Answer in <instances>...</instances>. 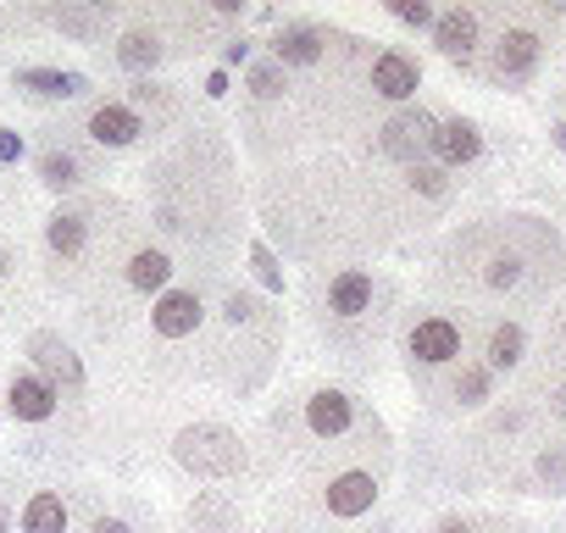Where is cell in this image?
<instances>
[{
    "mask_svg": "<svg viewBox=\"0 0 566 533\" xmlns=\"http://www.w3.org/2000/svg\"><path fill=\"white\" fill-rule=\"evenodd\" d=\"M172 456H178V467H189L195 478H233V472L244 467L239 439H233L228 428H217V422L184 428V433L172 439Z\"/></svg>",
    "mask_w": 566,
    "mask_h": 533,
    "instance_id": "1",
    "label": "cell"
},
{
    "mask_svg": "<svg viewBox=\"0 0 566 533\" xmlns=\"http://www.w3.org/2000/svg\"><path fill=\"white\" fill-rule=\"evenodd\" d=\"M29 362H34V373L56 389H84V362L73 356V345L62 339V334H51V328H40V334H29Z\"/></svg>",
    "mask_w": 566,
    "mask_h": 533,
    "instance_id": "2",
    "label": "cell"
},
{
    "mask_svg": "<svg viewBox=\"0 0 566 533\" xmlns=\"http://www.w3.org/2000/svg\"><path fill=\"white\" fill-rule=\"evenodd\" d=\"M433 134H439V123H433L428 112H417V106H411V112H400V117H389V123H384V139H378V145H384V156H395V161H411V167H417V156H422V150H433Z\"/></svg>",
    "mask_w": 566,
    "mask_h": 533,
    "instance_id": "3",
    "label": "cell"
},
{
    "mask_svg": "<svg viewBox=\"0 0 566 533\" xmlns=\"http://www.w3.org/2000/svg\"><path fill=\"white\" fill-rule=\"evenodd\" d=\"M538 67V34L533 29H505L494 45V84H527Z\"/></svg>",
    "mask_w": 566,
    "mask_h": 533,
    "instance_id": "4",
    "label": "cell"
},
{
    "mask_svg": "<svg viewBox=\"0 0 566 533\" xmlns=\"http://www.w3.org/2000/svg\"><path fill=\"white\" fill-rule=\"evenodd\" d=\"M139 134H145V117H139L134 106H123V101H106V106L90 112V139H95V145L123 150V145H134Z\"/></svg>",
    "mask_w": 566,
    "mask_h": 533,
    "instance_id": "5",
    "label": "cell"
},
{
    "mask_svg": "<svg viewBox=\"0 0 566 533\" xmlns=\"http://www.w3.org/2000/svg\"><path fill=\"white\" fill-rule=\"evenodd\" d=\"M150 328H156L161 339H189V334L200 328V295H195V290H167V295L156 301V312H150Z\"/></svg>",
    "mask_w": 566,
    "mask_h": 533,
    "instance_id": "6",
    "label": "cell"
},
{
    "mask_svg": "<svg viewBox=\"0 0 566 533\" xmlns=\"http://www.w3.org/2000/svg\"><path fill=\"white\" fill-rule=\"evenodd\" d=\"M411 356L428 362V367L455 362V356H461V328H455L450 317H422V323L411 328Z\"/></svg>",
    "mask_w": 566,
    "mask_h": 533,
    "instance_id": "7",
    "label": "cell"
},
{
    "mask_svg": "<svg viewBox=\"0 0 566 533\" xmlns=\"http://www.w3.org/2000/svg\"><path fill=\"white\" fill-rule=\"evenodd\" d=\"M18 90L34 95V101H78L90 90L84 73H67V67H23L18 73Z\"/></svg>",
    "mask_w": 566,
    "mask_h": 533,
    "instance_id": "8",
    "label": "cell"
},
{
    "mask_svg": "<svg viewBox=\"0 0 566 533\" xmlns=\"http://www.w3.org/2000/svg\"><path fill=\"white\" fill-rule=\"evenodd\" d=\"M7 406H12L18 422H45V417H56V389L40 373H18L12 389H7Z\"/></svg>",
    "mask_w": 566,
    "mask_h": 533,
    "instance_id": "9",
    "label": "cell"
},
{
    "mask_svg": "<svg viewBox=\"0 0 566 533\" xmlns=\"http://www.w3.org/2000/svg\"><path fill=\"white\" fill-rule=\"evenodd\" d=\"M323 56V29L317 23H283L272 40V62L277 67H312Z\"/></svg>",
    "mask_w": 566,
    "mask_h": 533,
    "instance_id": "10",
    "label": "cell"
},
{
    "mask_svg": "<svg viewBox=\"0 0 566 533\" xmlns=\"http://www.w3.org/2000/svg\"><path fill=\"white\" fill-rule=\"evenodd\" d=\"M417 84H422V67H417L411 56L384 51V56L373 62V90H378L384 101H411V95H417Z\"/></svg>",
    "mask_w": 566,
    "mask_h": 533,
    "instance_id": "11",
    "label": "cell"
},
{
    "mask_svg": "<svg viewBox=\"0 0 566 533\" xmlns=\"http://www.w3.org/2000/svg\"><path fill=\"white\" fill-rule=\"evenodd\" d=\"M350 422H356V400H350V395L323 389V395H312V400H306V428H312L317 439H339Z\"/></svg>",
    "mask_w": 566,
    "mask_h": 533,
    "instance_id": "12",
    "label": "cell"
},
{
    "mask_svg": "<svg viewBox=\"0 0 566 533\" xmlns=\"http://www.w3.org/2000/svg\"><path fill=\"white\" fill-rule=\"evenodd\" d=\"M478 150H483V134H478V123H467V117H450V123H439V134H433V156H439V161H450V167H467V161H478Z\"/></svg>",
    "mask_w": 566,
    "mask_h": 533,
    "instance_id": "13",
    "label": "cell"
},
{
    "mask_svg": "<svg viewBox=\"0 0 566 533\" xmlns=\"http://www.w3.org/2000/svg\"><path fill=\"white\" fill-rule=\"evenodd\" d=\"M373 500H378L373 472H339L328 483V516H361V511H373Z\"/></svg>",
    "mask_w": 566,
    "mask_h": 533,
    "instance_id": "14",
    "label": "cell"
},
{
    "mask_svg": "<svg viewBox=\"0 0 566 533\" xmlns=\"http://www.w3.org/2000/svg\"><path fill=\"white\" fill-rule=\"evenodd\" d=\"M433 45L450 56V62H472V51H478V18L472 12H444L439 23H433Z\"/></svg>",
    "mask_w": 566,
    "mask_h": 533,
    "instance_id": "15",
    "label": "cell"
},
{
    "mask_svg": "<svg viewBox=\"0 0 566 533\" xmlns=\"http://www.w3.org/2000/svg\"><path fill=\"white\" fill-rule=\"evenodd\" d=\"M328 312H334V317H361V312H373V279L361 273V266H350V273H339V279L328 284Z\"/></svg>",
    "mask_w": 566,
    "mask_h": 533,
    "instance_id": "16",
    "label": "cell"
},
{
    "mask_svg": "<svg viewBox=\"0 0 566 533\" xmlns=\"http://www.w3.org/2000/svg\"><path fill=\"white\" fill-rule=\"evenodd\" d=\"M106 18H112V7H67V0H62V7L51 12V23L62 29V34H73V40H101L106 34Z\"/></svg>",
    "mask_w": 566,
    "mask_h": 533,
    "instance_id": "17",
    "label": "cell"
},
{
    "mask_svg": "<svg viewBox=\"0 0 566 533\" xmlns=\"http://www.w3.org/2000/svg\"><path fill=\"white\" fill-rule=\"evenodd\" d=\"M167 279H172V261L161 255V250H134V261H128V284L134 290H161L167 295Z\"/></svg>",
    "mask_w": 566,
    "mask_h": 533,
    "instance_id": "18",
    "label": "cell"
},
{
    "mask_svg": "<svg viewBox=\"0 0 566 533\" xmlns=\"http://www.w3.org/2000/svg\"><path fill=\"white\" fill-rule=\"evenodd\" d=\"M45 244H51L62 261L84 255V217H78V211H56V217L45 222Z\"/></svg>",
    "mask_w": 566,
    "mask_h": 533,
    "instance_id": "19",
    "label": "cell"
},
{
    "mask_svg": "<svg viewBox=\"0 0 566 533\" xmlns=\"http://www.w3.org/2000/svg\"><path fill=\"white\" fill-rule=\"evenodd\" d=\"M67 527V505H62V494H34L29 505H23V533H62Z\"/></svg>",
    "mask_w": 566,
    "mask_h": 533,
    "instance_id": "20",
    "label": "cell"
},
{
    "mask_svg": "<svg viewBox=\"0 0 566 533\" xmlns=\"http://www.w3.org/2000/svg\"><path fill=\"white\" fill-rule=\"evenodd\" d=\"M117 62H123L128 73H150V67L161 62V40H156V34H145V29H134V34H123Z\"/></svg>",
    "mask_w": 566,
    "mask_h": 533,
    "instance_id": "21",
    "label": "cell"
},
{
    "mask_svg": "<svg viewBox=\"0 0 566 533\" xmlns=\"http://www.w3.org/2000/svg\"><path fill=\"white\" fill-rule=\"evenodd\" d=\"M522 351H527V334L516 328V323H500L494 334H489V367H516L522 362Z\"/></svg>",
    "mask_w": 566,
    "mask_h": 533,
    "instance_id": "22",
    "label": "cell"
},
{
    "mask_svg": "<svg viewBox=\"0 0 566 533\" xmlns=\"http://www.w3.org/2000/svg\"><path fill=\"white\" fill-rule=\"evenodd\" d=\"M78 156H67V150H45L40 156V184L45 189H78Z\"/></svg>",
    "mask_w": 566,
    "mask_h": 533,
    "instance_id": "23",
    "label": "cell"
},
{
    "mask_svg": "<svg viewBox=\"0 0 566 533\" xmlns=\"http://www.w3.org/2000/svg\"><path fill=\"white\" fill-rule=\"evenodd\" d=\"M244 84H250V95H255V101H277L283 90H290V84H283V67H277V62H255Z\"/></svg>",
    "mask_w": 566,
    "mask_h": 533,
    "instance_id": "24",
    "label": "cell"
},
{
    "mask_svg": "<svg viewBox=\"0 0 566 533\" xmlns=\"http://www.w3.org/2000/svg\"><path fill=\"white\" fill-rule=\"evenodd\" d=\"M250 266H255V279H261V290H272V295H283V266H277V255L255 239L250 244Z\"/></svg>",
    "mask_w": 566,
    "mask_h": 533,
    "instance_id": "25",
    "label": "cell"
},
{
    "mask_svg": "<svg viewBox=\"0 0 566 533\" xmlns=\"http://www.w3.org/2000/svg\"><path fill=\"white\" fill-rule=\"evenodd\" d=\"M455 400H461V406H483V400H489V367H461Z\"/></svg>",
    "mask_w": 566,
    "mask_h": 533,
    "instance_id": "26",
    "label": "cell"
},
{
    "mask_svg": "<svg viewBox=\"0 0 566 533\" xmlns=\"http://www.w3.org/2000/svg\"><path fill=\"white\" fill-rule=\"evenodd\" d=\"M389 12H395L406 29H433V23H439L428 0H389Z\"/></svg>",
    "mask_w": 566,
    "mask_h": 533,
    "instance_id": "27",
    "label": "cell"
},
{
    "mask_svg": "<svg viewBox=\"0 0 566 533\" xmlns=\"http://www.w3.org/2000/svg\"><path fill=\"white\" fill-rule=\"evenodd\" d=\"M411 189H417V195H428V200H444V189H450V184H444V173H439V167H422V161H417V167H411Z\"/></svg>",
    "mask_w": 566,
    "mask_h": 533,
    "instance_id": "28",
    "label": "cell"
},
{
    "mask_svg": "<svg viewBox=\"0 0 566 533\" xmlns=\"http://www.w3.org/2000/svg\"><path fill=\"white\" fill-rule=\"evenodd\" d=\"M538 478H544L549 489H560V483H566V456H560V450H544V456H538Z\"/></svg>",
    "mask_w": 566,
    "mask_h": 533,
    "instance_id": "29",
    "label": "cell"
},
{
    "mask_svg": "<svg viewBox=\"0 0 566 533\" xmlns=\"http://www.w3.org/2000/svg\"><path fill=\"white\" fill-rule=\"evenodd\" d=\"M12 161H23V134L0 128V167H12Z\"/></svg>",
    "mask_w": 566,
    "mask_h": 533,
    "instance_id": "30",
    "label": "cell"
},
{
    "mask_svg": "<svg viewBox=\"0 0 566 533\" xmlns=\"http://www.w3.org/2000/svg\"><path fill=\"white\" fill-rule=\"evenodd\" d=\"M489 284H494V290H511V284H516V261H511V255H500V261L489 266Z\"/></svg>",
    "mask_w": 566,
    "mask_h": 533,
    "instance_id": "31",
    "label": "cell"
},
{
    "mask_svg": "<svg viewBox=\"0 0 566 533\" xmlns=\"http://www.w3.org/2000/svg\"><path fill=\"white\" fill-rule=\"evenodd\" d=\"M255 317V301L250 295H228V323H250Z\"/></svg>",
    "mask_w": 566,
    "mask_h": 533,
    "instance_id": "32",
    "label": "cell"
},
{
    "mask_svg": "<svg viewBox=\"0 0 566 533\" xmlns=\"http://www.w3.org/2000/svg\"><path fill=\"white\" fill-rule=\"evenodd\" d=\"M244 56H250V40H228V51H222V62H228V67H239Z\"/></svg>",
    "mask_w": 566,
    "mask_h": 533,
    "instance_id": "33",
    "label": "cell"
},
{
    "mask_svg": "<svg viewBox=\"0 0 566 533\" xmlns=\"http://www.w3.org/2000/svg\"><path fill=\"white\" fill-rule=\"evenodd\" d=\"M195 516H206V522H222V516H228V511H222V505H217V500H200V505H195Z\"/></svg>",
    "mask_w": 566,
    "mask_h": 533,
    "instance_id": "34",
    "label": "cell"
},
{
    "mask_svg": "<svg viewBox=\"0 0 566 533\" xmlns=\"http://www.w3.org/2000/svg\"><path fill=\"white\" fill-rule=\"evenodd\" d=\"M433 533H478V527H472V522H461V516H450V522H439Z\"/></svg>",
    "mask_w": 566,
    "mask_h": 533,
    "instance_id": "35",
    "label": "cell"
},
{
    "mask_svg": "<svg viewBox=\"0 0 566 533\" xmlns=\"http://www.w3.org/2000/svg\"><path fill=\"white\" fill-rule=\"evenodd\" d=\"M206 95H228V73H211L206 79Z\"/></svg>",
    "mask_w": 566,
    "mask_h": 533,
    "instance_id": "36",
    "label": "cell"
},
{
    "mask_svg": "<svg viewBox=\"0 0 566 533\" xmlns=\"http://www.w3.org/2000/svg\"><path fill=\"white\" fill-rule=\"evenodd\" d=\"M95 533H128V522H117V516H101V522H95Z\"/></svg>",
    "mask_w": 566,
    "mask_h": 533,
    "instance_id": "37",
    "label": "cell"
},
{
    "mask_svg": "<svg viewBox=\"0 0 566 533\" xmlns=\"http://www.w3.org/2000/svg\"><path fill=\"white\" fill-rule=\"evenodd\" d=\"M555 411H560V417H566V384H560V389H555Z\"/></svg>",
    "mask_w": 566,
    "mask_h": 533,
    "instance_id": "38",
    "label": "cell"
},
{
    "mask_svg": "<svg viewBox=\"0 0 566 533\" xmlns=\"http://www.w3.org/2000/svg\"><path fill=\"white\" fill-rule=\"evenodd\" d=\"M7 527H12V511H7V505H0V533H7Z\"/></svg>",
    "mask_w": 566,
    "mask_h": 533,
    "instance_id": "39",
    "label": "cell"
},
{
    "mask_svg": "<svg viewBox=\"0 0 566 533\" xmlns=\"http://www.w3.org/2000/svg\"><path fill=\"white\" fill-rule=\"evenodd\" d=\"M555 145H560V150H566V123H555Z\"/></svg>",
    "mask_w": 566,
    "mask_h": 533,
    "instance_id": "40",
    "label": "cell"
},
{
    "mask_svg": "<svg viewBox=\"0 0 566 533\" xmlns=\"http://www.w3.org/2000/svg\"><path fill=\"white\" fill-rule=\"evenodd\" d=\"M0 273H7V250H0Z\"/></svg>",
    "mask_w": 566,
    "mask_h": 533,
    "instance_id": "41",
    "label": "cell"
}]
</instances>
